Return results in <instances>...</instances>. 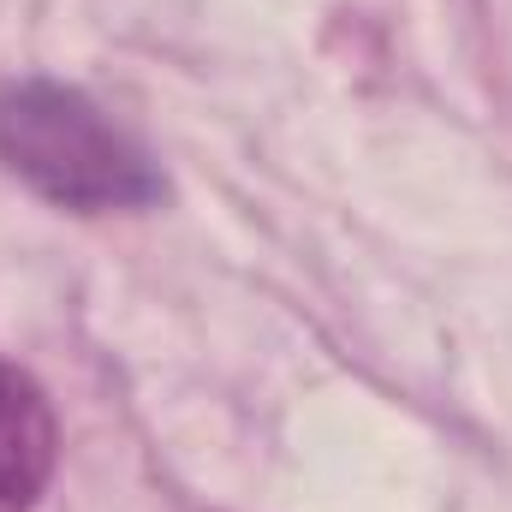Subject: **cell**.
Returning <instances> with one entry per match:
<instances>
[{"label": "cell", "instance_id": "7a4b0ae2", "mask_svg": "<svg viewBox=\"0 0 512 512\" xmlns=\"http://www.w3.org/2000/svg\"><path fill=\"white\" fill-rule=\"evenodd\" d=\"M60 429L42 387L24 370L0 364V512H30L54 477Z\"/></svg>", "mask_w": 512, "mask_h": 512}, {"label": "cell", "instance_id": "6da1fadb", "mask_svg": "<svg viewBox=\"0 0 512 512\" xmlns=\"http://www.w3.org/2000/svg\"><path fill=\"white\" fill-rule=\"evenodd\" d=\"M0 161L36 197L78 215L143 209L161 197V173L149 167V155L84 90L48 78L0 90Z\"/></svg>", "mask_w": 512, "mask_h": 512}]
</instances>
